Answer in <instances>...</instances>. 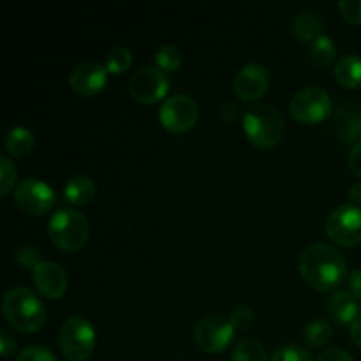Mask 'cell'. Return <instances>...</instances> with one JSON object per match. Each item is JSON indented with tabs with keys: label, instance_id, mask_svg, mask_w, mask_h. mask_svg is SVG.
Instances as JSON below:
<instances>
[{
	"label": "cell",
	"instance_id": "cell-1",
	"mask_svg": "<svg viewBox=\"0 0 361 361\" xmlns=\"http://www.w3.org/2000/svg\"><path fill=\"white\" fill-rule=\"evenodd\" d=\"M300 274L316 291H334L348 277V263L334 247L312 243L300 256Z\"/></svg>",
	"mask_w": 361,
	"mask_h": 361
},
{
	"label": "cell",
	"instance_id": "cell-2",
	"mask_svg": "<svg viewBox=\"0 0 361 361\" xmlns=\"http://www.w3.org/2000/svg\"><path fill=\"white\" fill-rule=\"evenodd\" d=\"M2 314L21 334H35L46 323V309L28 288H13L4 295Z\"/></svg>",
	"mask_w": 361,
	"mask_h": 361
},
{
	"label": "cell",
	"instance_id": "cell-3",
	"mask_svg": "<svg viewBox=\"0 0 361 361\" xmlns=\"http://www.w3.org/2000/svg\"><path fill=\"white\" fill-rule=\"evenodd\" d=\"M48 236L53 245L66 252H78L90 238V224L83 214L71 208H60L48 222Z\"/></svg>",
	"mask_w": 361,
	"mask_h": 361
},
{
	"label": "cell",
	"instance_id": "cell-4",
	"mask_svg": "<svg viewBox=\"0 0 361 361\" xmlns=\"http://www.w3.org/2000/svg\"><path fill=\"white\" fill-rule=\"evenodd\" d=\"M242 122L245 136L257 148H275L284 137V118L270 104H254Z\"/></svg>",
	"mask_w": 361,
	"mask_h": 361
},
{
	"label": "cell",
	"instance_id": "cell-5",
	"mask_svg": "<svg viewBox=\"0 0 361 361\" xmlns=\"http://www.w3.org/2000/svg\"><path fill=\"white\" fill-rule=\"evenodd\" d=\"M95 330L88 319L73 316L60 326V351L69 361H87L95 349Z\"/></svg>",
	"mask_w": 361,
	"mask_h": 361
},
{
	"label": "cell",
	"instance_id": "cell-6",
	"mask_svg": "<svg viewBox=\"0 0 361 361\" xmlns=\"http://www.w3.org/2000/svg\"><path fill=\"white\" fill-rule=\"evenodd\" d=\"M289 111L300 123H319L334 113V102L324 88L307 87L293 95Z\"/></svg>",
	"mask_w": 361,
	"mask_h": 361
},
{
	"label": "cell",
	"instance_id": "cell-7",
	"mask_svg": "<svg viewBox=\"0 0 361 361\" xmlns=\"http://www.w3.org/2000/svg\"><path fill=\"white\" fill-rule=\"evenodd\" d=\"M235 330L236 328L233 326L229 317L208 314L194 326V342L203 353L219 355L229 348L235 337Z\"/></svg>",
	"mask_w": 361,
	"mask_h": 361
},
{
	"label": "cell",
	"instance_id": "cell-8",
	"mask_svg": "<svg viewBox=\"0 0 361 361\" xmlns=\"http://www.w3.org/2000/svg\"><path fill=\"white\" fill-rule=\"evenodd\" d=\"M326 235L341 247H356L361 243V208L348 203L335 208L326 219Z\"/></svg>",
	"mask_w": 361,
	"mask_h": 361
},
{
	"label": "cell",
	"instance_id": "cell-9",
	"mask_svg": "<svg viewBox=\"0 0 361 361\" xmlns=\"http://www.w3.org/2000/svg\"><path fill=\"white\" fill-rule=\"evenodd\" d=\"M159 120L164 129L171 130V133H189L200 120V108L189 95H169L159 109Z\"/></svg>",
	"mask_w": 361,
	"mask_h": 361
},
{
	"label": "cell",
	"instance_id": "cell-10",
	"mask_svg": "<svg viewBox=\"0 0 361 361\" xmlns=\"http://www.w3.org/2000/svg\"><path fill=\"white\" fill-rule=\"evenodd\" d=\"M14 201L28 215H44L56 203V194L46 182L27 178L14 189Z\"/></svg>",
	"mask_w": 361,
	"mask_h": 361
},
{
	"label": "cell",
	"instance_id": "cell-11",
	"mask_svg": "<svg viewBox=\"0 0 361 361\" xmlns=\"http://www.w3.org/2000/svg\"><path fill=\"white\" fill-rule=\"evenodd\" d=\"M168 90V76L159 67H143L136 71L129 80V94L141 104H155L166 97Z\"/></svg>",
	"mask_w": 361,
	"mask_h": 361
},
{
	"label": "cell",
	"instance_id": "cell-12",
	"mask_svg": "<svg viewBox=\"0 0 361 361\" xmlns=\"http://www.w3.org/2000/svg\"><path fill=\"white\" fill-rule=\"evenodd\" d=\"M270 71L263 63H247L242 69L236 73L235 81H233V88H235L236 97L242 101L250 102L257 101L263 97L268 90H270Z\"/></svg>",
	"mask_w": 361,
	"mask_h": 361
},
{
	"label": "cell",
	"instance_id": "cell-13",
	"mask_svg": "<svg viewBox=\"0 0 361 361\" xmlns=\"http://www.w3.org/2000/svg\"><path fill=\"white\" fill-rule=\"evenodd\" d=\"M108 69L95 60H85L73 67L69 74L71 90L83 97L101 94L108 85Z\"/></svg>",
	"mask_w": 361,
	"mask_h": 361
},
{
	"label": "cell",
	"instance_id": "cell-14",
	"mask_svg": "<svg viewBox=\"0 0 361 361\" xmlns=\"http://www.w3.org/2000/svg\"><path fill=\"white\" fill-rule=\"evenodd\" d=\"M32 281L37 291L49 300L62 298L69 286L66 270L53 261H39L32 268Z\"/></svg>",
	"mask_w": 361,
	"mask_h": 361
},
{
	"label": "cell",
	"instance_id": "cell-15",
	"mask_svg": "<svg viewBox=\"0 0 361 361\" xmlns=\"http://www.w3.org/2000/svg\"><path fill=\"white\" fill-rule=\"evenodd\" d=\"M334 133L344 143L361 140V108L355 102H342L334 113Z\"/></svg>",
	"mask_w": 361,
	"mask_h": 361
},
{
	"label": "cell",
	"instance_id": "cell-16",
	"mask_svg": "<svg viewBox=\"0 0 361 361\" xmlns=\"http://www.w3.org/2000/svg\"><path fill=\"white\" fill-rule=\"evenodd\" d=\"M328 312L337 324H353L360 317V305L349 291H335L328 300Z\"/></svg>",
	"mask_w": 361,
	"mask_h": 361
},
{
	"label": "cell",
	"instance_id": "cell-17",
	"mask_svg": "<svg viewBox=\"0 0 361 361\" xmlns=\"http://www.w3.org/2000/svg\"><path fill=\"white\" fill-rule=\"evenodd\" d=\"M95 192H97V187H95L94 180L85 175H76L66 183L63 200L74 207H85L94 200Z\"/></svg>",
	"mask_w": 361,
	"mask_h": 361
},
{
	"label": "cell",
	"instance_id": "cell-18",
	"mask_svg": "<svg viewBox=\"0 0 361 361\" xmlns=\"http://www.w3.org/2000/svg\"><path fill=\"white\" fill-rule=\"evenodd\" d=\"M293 34L298 41L302 42H314L316 39H319L323 34V21L319 20V16L310 11H303V13L296 14L295 20H293Z\"/></svg>",
	"mask_w": 361,
	"mask_h": 361
},
{
	"label": "cell",
	"instance_id": "cell-19",
	"mask_svg": "<svg viewBox=\"0 0 361 361\" xmlns=\"http://www.w3.org/2000/svg\"><path fill=\"white\" fill-rule=\"evenodd\" d=\"M335 80L345 88L361 87V59L358 55H344L335 66Z\"/></svg>",
	"mask_w": 361,
	"mask_h": 361
},
{
	"label": "cell",
	"instance_id": "cell-20",
	"mask_svg": "<svg viewBox=\"0 0 361 361\" xmlns=\"http://www.w3.org/2000/svg\"><path fill=\"white\" fill-rule=\"evenodd\" d=\"M34 134L21 126L13 127L7 133L6 141H4V147H6L7 154L13 155V157H25V155H28L34 150Z\"/></svg>",
	"mask_w": 361,
	"mask_h": 361
},
{
	"label": "cell",
	"instance_id": "cell-21",
	"mask_svg": "<svg viewBox=\"0 0 361 361\" xmlns=\"http://www.w3.org/2000/svg\"><path fill=\"white\" fill-rule=\"evenodd\" d=\"M335 55H337V48H335V42L328 35H321L319 39H316L310 44V62L316 67H319V69H324V67L330 66L335 60Z\"/></svg>",
	"mask_w": 361,
	"mask_h": 361
},
{
	"label": "cell",
	"instance_id": "cell-22",
	"mask_svg": "<svg viewBox=\"0 0 361 361\" xmlns=\"http://www.w3.org/2000/svg\"><path fill=\"white\" fill-rule=\"evenodd\" d=\"M303 337H305L307 345L314 349H321L330 344L331 337H334V328L324 319L312 321L310 324H307Z\"/></svg>",
	"mask_w": 361,
	"mask_h": 361
},
{
	"label": "cell",
	"instance_id": "cell-23",
	"mask_svg": "<svg viewBox=\"0 0 361 361\" xmlns=\"http://www.w3.org/2000/svg\"><path fill=\"white\" fill-rule=\"evenodd\" d=\"M233 361H267V351L256 338L247 337L236 342L231 355Z\"/></svg>",
	"mask_w": 361,
	"mask_h": 361
},
{
	"label": "cell",
	"instance_id": "cell-24",
	"mask_svg": "<svg viewBox=\"0 0 361 361\" xmlns=\"http://www.w3.org/2000/svg\"><path fill=\"white\" fill-rule=\"evenodd\" d=\"M155 63L162 73H176L183 63L182 51L173 44L161 46L155 53Z\"/></svg>",
	"mask_w": 361,
	"mask_h": 361
},
{
	"label": "cell",
	"instance_id": "cell-25",
	"mask_svg": "<svg viewBox=\"0 0 361 361\" xmlns=\"http://www.w3.org/2000/svg\"><path fill=\"white\" fill-rule=\"evenodd\" d=\"M130 63H133V53L127 48L116 46V48L109 49L108 55H106L104 67L109 74H123L129 69Z\"/></svg>",
	"mask_w": 361,
	"mask_h": 361
},
{
	"label": "cell",
	"instance_id": "cell-26",
	"mask_svg": "<svg viewBox=\"0 0 361 361\" xmlns=\"http://www.w3.org/2000/svg\"><path fill=\"white\" fill-rule=\"evenodd\" d=\"M270 361H312V355L302 345L286 344L282 348L275 349Z\"/></svg>",
	"mask_w": 361,
	"mask_h": 361
},
{
	"label": "cell",
	"instance_id": "cell-27",
	"mask_svg": "<svg viewBox=\"0 0 361 361\" xmlns=\"http://www.w3.org/2000/svg\"><path fill=\"white\" fill-rule=\"evenodd\" d=\"M0 178H2V183H0V196H7L16 183V166L11 161L7 155H2L0 157Z\"/></svg>",
	"mask_w": 361,
	"mask_h": 361
},
{
	"label": "cell",
	"instance_id": "cell-28",
	"mask_svg": "<svg viewBox=\"0 0 361 361\" xmlns=\"http://www.w3.org/2000/svg\"><path fill=\"white\" fill-rule=\"evenodd\" d=\"M254 319H256V314H254V310L247 305L235 307V309L231 310V314H229V321H231V324L236 330H247V328H250V324L254 323Z\"/></svg>",
	"mask_w": 361,
	"mask_h": 361
},
{
	"label": "cell",
	"instance_id": "cell-29",
	"mask_svg": "<svg viewBox=\"0 0 361 361\" xmlns=\"http://www.w3.org/2000/svg\"><path fill=\"white\" fill-rule=\"evenodd\" d=\"M16 361H56V358L48 348H42V345H28V348H25L16 356Z\"/></svg>",
	"mask_w": 361,
	"mask_h": 361
},
{
	"label": "cell",
	"instance_id": "cell-30",
	"mask_svg": "<svg viewBox=\"0 0 361 361\" xmlns=\"http://www.w3.org/2000/svg\"><path fill=\"white\" fill-rule=\"evenodd\" d=\"M338 11L349 23L361 25V0H342L338 2Z\"/></svg>",
	"mask_w": 361,
	"mask_h": 361
},
{
	"label": "cell",
	"instance_id": "cell-31",
	"mask_svg": "<svg viewBox=\"0 0 361 361\" xmlns=\"http://www.w3.org/2000/svg\"><path fill=\"white\" fill-rule=\"evenodd\" d=\"M317 361H355V358L348 351H344V349L330 348L321 353Z\"/></svg>",
	"mask_w": 361,
	"mask_h": 361
},
{
	"label": "cell",
	"instance_id": "cell-32",
	"mask_svg": "<svg viewBox=\"0 0 361 361\" xmlns=\"http://www.w3.org/2000/svg\"><path fill=\"white\" fill-rule=\"evenodd\" d=\"M0 351H2L0 355L4 358H9V356H13L16 353V341H14L13 335L7 330L0 331Z\"/></svg>",
	"mask_w": 361,
	"mask_h": 361
},
{
	"label": "cell",
	"instance_id": "cell-33",
	"mask_svg": "<svg viewBox=\"0 0 361 361\" xmlns=\"http://www.w3.org/2000/svg\"><path fill=\"white\" fill-rule=\"evenodd\" d=\"M349 168H351V171L355 173L356 176L361 178V140L356 141V143L353 145L351 152H349Z\"/></svg>",
	"mask_w": 361,
	"mask_h": 361
},
{
	"label": "cell",
	"instance_id": "cell-34",
	"mask_svg": "<svg viewBox=\"0 0 361 361\" xmlns=\"http://www.w3.org/2000/svg\"><path fill=\"white\" fill-rule=\"evenodd\" d=\"M348 286H349V293H351L356 300H361V268H358V270H355L351 275H349Z\"/></svg>",
	"mask_w": 361,
	"mask_h": 361
},
{
	"label": "cell",
	"instance_id": "cell-35",
	"mask_svg": "<svg viewBox=\"0 0 361 361\" xmlns=\"http://www.w3.org/2000/svg\"><path fill=\"white\" fill-rule=\"evenodd\" d=\"M351 338L353 342H355V344L361 349V316L351 324Z\"/></svg>",
	"mask_w": 361,
	"mask_h": 361
},
{
	"label": "cell",
	"instance_id": "cell-36",
	"mask_svg": "<svg viewBox=\"0 0 361 361\" xmlns=\"http://www.w3.org/2000/svg\"><path fill=\"white\" fill-rule=\"evenodd\" d=\"M348 194H349V197H351L353 204L361 203V183H355V185L349 187Z\"/></svg>",
	"mask_w": 361,
	"mask_h": 361
}]
</instances>
